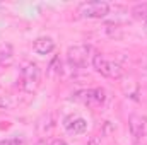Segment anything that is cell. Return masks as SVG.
I'll return each instance as SVG.
<instances>
[{
    "label": "cell",
    "instance_id": "3957f363",
    "mask_svg": "<svg viewBox=\"0 0 147 145\" xmlns=\"http://www.w3.org/2000/svg\"><path fill=\"white\" fill-rule=\"evenodd\" d=\"M77 14L82 19H101L110 14V3L103 0H94V2H84L79 5Z\"/></svg>",
    "mask_w": 147,
    "mask_h": 145
},
{
    "label": "cell",
    "instance_id": "7a4b0ae2",
    "mask_svg": "<svg viewBox=\"0 0 147 145\" xmlns=\"http://www.w3.org/2000/svg\"><path fill=\"white\" fill-rule=\"evenodd\" d=\"M92 67L96 68V72H99L101 75L108 77V79H121L123 75V68L120 63L113 62V60H108L105 58L101 53H96L92 55Z\"/></svg>",
    "mask_w": 147,
    "mask_h": 145
},
{
    "label": "cell",
    "instance_id": "d6986e66",
    "mask_svg": "<svg viewBox=\"0 0 147 145\" xmlns=\"http://www.w3.org/2000/svg\"><path fill=\"white\" fill-rule=\"evenodd\" d=\"M139 145H140V144H139Z\"/></svg>",
    "mask_w": 147,
    "mask_h": 145
},
{
    "label": "cell",
    "instance_id": "ba28073f",
    "mask_svg": "<svg viewBox=\"0 0 147 145\" xmlns=\"http://www.w3.org/2000/svg\"><path fill=\"white\" fill-rule=\"evenodd\" d=\"M63 125H65V130L72 135H82L87 132V121L80 116H69Z\"/></svg>",
    "mask_w": 147,
    "mask_h": 145
},
{
    "label": "cell",
    "instance_id": "8992f818",
    "mask_svg": "<svg viewBox=\"0 0 147 145\" xmlns=\"http://www.w3.org/2000/svg\"><path fill=\"white\" fill-rule=\"evenodd\" d=\"M84 104L87 106H99L105 103L106 96H105V91L103 89H87V91H82L80 92V97H79Z\"/></svg>",
    "mask_w": 147,
    "mask_h": 145
},
{
    "label": "cell",
    "instance_id": "9c48e42d",
    "mask_svg": "<svg viewBox=\"0 0 147 145\" xmlns=\"http://www.w3.org/2000/svg\"><path fill=\"white\" fill-rule=\"evenodd\" d=\"M14 62V50L12 44H3L0 46V67H10Z\"/></svg>",
    "mask_w": 147,
    "mask_h": 145
},
{
    "label": "cell",
    "instance_id": "ac0fdd59",
    "mask_svg": "<svg viewBox=\"0 0 147 145\" xmlns=\"http://www.w3.org/2000/svg\"><path fill=\"white\" fill-rule=\"evenodd\" d=\"M144 31L147 33V21H146V26H144Z\"/></svg>",
    "mask_w": 147,
    "mask_h": 145
},
{
    "label": "cell",
    "instance_id": "7c38bea8",
    "mask_svg": "<svg viewBox=\"0 0 147 145\" xmlns=\"http://www.w3.org/2000/svg\"><path fill=\"white\" fill-rule=\"evenodd\" d=\"M50 73H62V62H60V58L58 56H55L53 60H51V63H50Z\"/></svg>",
    "mask_w": 147,
    "mask_h": 145
},
{
    "label": "cell",
    "instance_id": "6da1fadb",
    "mask_svg": "<svg viewBox=\"0 0 147 145\" xmlns=\"http://www.w3.org/2000/svg\"><path fill=\"white\" fill-rule=\"evenodd\" d=\"M39 80H41V70H39V67H38L36 63H33V62L26 63L24 68L21 70L19 87H21L24 92L31 94V92L36 91V87L39 85Z\"/></svg>",
    "mask_w": 147,
    "mask_h": 145
},
{
    "label": "cell",
    "instance_id": "4fadbf2b",
    "mask_svg": "<svg viewBox=\"0 0 147 145\" xmlns=\"http://www.w3.org/2000/svg\"><path fill=\"white\" fill-rule=\"evenodd\" d=\"M14 101L9 96H0V109H12Z\"/></svg>",
    "mask_w": 147,
    "mask_h": 145
},
{
    "label": "cell",
    "instance_id": "5b68a950",
    "mask_svg": "<svg viewBox=\"0 0 147 145\" xmlns=\"http://www.w3.org/2000/svg\"><path fill=\"white\" fill-rule=\"evenodd\" d=\"M128 128L135 140H142L147 135V118L142 114H132L128 118Z\"/></svg>",
    "mask_w": 147,
    "mask_h": 145
},
{
    "label": "cell",
    "instance_id": "e0dca14e",
    "mask_svg": "<svg viewBox=\"0 0 147 145\" xmlns=\"http://www.w3.org/2000/svg\"><path fill=\"white\" fill-rule=\"evenodd\" d=\"M36 145H48V144H46V142H45V140H39V142H38Z\"/></svg>",
    "mask_w": 147,
    "mask_h": 145
},
{
    "label": "cell",
    "instance_id": "277c9868",
    "mask_svg": "<svg viewBox=\"0 0 147 145\" xmlns=\"http://www.w3.org/2000/svg\"><path fill=\"white\" fill-rule=\"evenodd\" d=\"M91 51H92V48L89 46V44H74L70 46L69 50H67V60H69V65L75 68V70H79V68H82L86 63H87V58L91 56Z\"/></svg>",
    "mask_w": 147,
    "mask_h": 145
},
{
    "label": "cell",
    "instance_id": "8fae6325",
    "mask_svg": "<svg viewBox=\"0 0 147 145\" xmlns=\"http://www.w3.org/2000/svg\"><path fill=\"white\" fill-rule=\"evenodd\" d=\"M123 91H125V94H127V97H132V99H139V85L135 84V82H128V85L125 84L123 85Z\"/></svg>",
    "mask_w": 147,
    "mask_h": 145
},
{
    "label": "cell",
    "instance_id": "52a82bcc",
    "mask_svg": "<svg viewBox=\"0 0 147 145\" xmlns=\"http://www.w3.org/2000/svg\"><path fill=\"white\" fill-rule=\"evenodd\" d=\"M53 50H55V41L50 36L36 38L34 43H33V51L36 55H39V56H46V55L53 53Z\"/></svg>",
    "mask_w": 147,
    "mask_h": 145
},
{
    "label": "cell",
    "instance_id": "5bb4252c",
    "mask_svg": "<svg viewBox=\"0 0 147 145\" xmlns=\"http://www.w3.org/2000/svg\"><path fill=\"white\" fill-rule=\"evenodd\" d=\"M0 145H24V140L19 138V137H12V138L0 140Z\"/></svg>",
    "mask_w": 147,
    "mask_h": 145
},
{
    "label": "cell",
    "instance_id": "30bf717a",
    "mask_svg": "<svg viewBox=\"0 0 147 145\" xmlns=\"http://www.w3.org/2000/svg\"><path fill=\"white\" fill-rule=\"evenodd\" d=\"M132 15H134L135 19H142V21H147V2L134 5V7H132Z\"/></svg>",
    "mask_w": 147,
    "mask_h": 145
},
{
    "label": "cell",
    "instance_id": "9a60e30c",
    "mask_svg": "<svg viewBox=\"0 0 147 145\" xmlns=\"http://www.w3.org/2000/svg\"><path fill=\"white\" fill-rule=\"evenodd\" d=\"M87 145H101V142H99V138H98V137H89Z\"/></svg>",
    "mask_w": 147,
    "mask_h": 145
},
{
    "label": "cell",
    "instance_id": "2e32d148",
    "mask_svg": "<svg viewBox=\"0 0 147 145\" xmlns=\"http://www.w3.org/2000/svg\"><path fill=\"white\" fill-rule=\"evenodd\" d=\"M50 145H67V144H65L63 140H58V138H57V140H53V142H51Z\"/></svg>",
    "mask_w": 147,
    "mask_h": 145
}]
</instances>
